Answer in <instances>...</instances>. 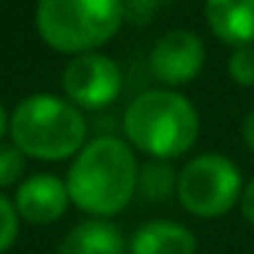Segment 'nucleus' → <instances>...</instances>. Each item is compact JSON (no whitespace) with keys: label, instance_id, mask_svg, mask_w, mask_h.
Listing matches in <instances>:
<instances>
[{"label":"nucleus","instance_id":"f257e3e1","mask_svg":"<svg viewBox=\"0 0 254 254\" xmlns=\"http://www.w3.org/2000/svg\"><path fill=\"white\" fill-rule=\"evenodd\" d=\"M71 205L90 219L121 213L139 189V164L131 145L118 137H96L71 159L66 175Z\"/></svg>","mask_w":254,"mask_h":254},{"label":"nucleus","instance_id":"f03ea898","mask_svg":"<svg viewBox=\"0 0 254 254\" xmlns=\"http://www.w3.org/2000/svg\"><path fill=\"white\" fill-rule=\"evenodd\" d=\"M11 142L25 159L63 161L74 159L88 142V121L68 99L33 93L22 99L8 115Z\"/></svg>","mask_w":254,"mask_h":254},{"label":"nucleus","instance_id":"7ed1b4c3","mask_svg":"<svg viewBox=\"0 0 254 254\" xmlns=\"http://www.w3.org/2000/svg\"><path fill=\"white\" fill-rule=\"evenodd\" d=\"M123 134L131 148L150 159H178L197 142L199 115L175 90H145L123 112Z\"/></svg>","mask_w":254,"mask_h":254},{"label":"nucleus","instance_id":"20e7f679","mask_svg":"<svg viewBox=\"0 0 254 254\" xmlns=\"http://www.w3.org/2000/svg\"><path fill=\"white\" fill-rule=\"evenodd\" d=\"M123 0H39L36 28L47 47L63 55H85L118 33Z\"/></svg>","mask_w":254,"mask_h":254},{"label":"nucleus","instance_id":"39448f33","mask_svg":"<svg viewBox=\"0 0 254 254\" xmlns=\"http://www.w3.org/2000/svg\"><path fill=\"white\" fill-rule=\"evenodd\" d=\"M178 202L199 219L224 216L241 202L243 178L241 170L221 153H202L181 170L175 181Z\"/></svg>","mask_w":254,"mask_h":254},{"label":"nucleus","instance_id":"423d86ee","mask_svg":"<svg viewBox=\"0 0 254 254\" xmlns=\"http://www.w3.org/2000/svg\"><path fill=\"white\" fill-rule=\"evenodd\" d=\"M123 77L115 61L99 52L74 55L63 68V90L66 99L79 110H104L121 96Z\"/></svg>","mask_w":254,"mask_h":254},{"label":"nucleus","instance_id":"0eeeda50","mask_svg":"<svg viewBox=\"0 0 254 254\" xmlns=\"http://www.w3.org/2000/svg\"><path fill=\"white\" fill-rule=\"evenodd\" d=\"M150 74L164 85H186L202 71L205 47L191 30H170L150 50Z\"/></svg>","mask_w":254,"mask_h":254},{"label":"nucleus","instance_id":"6e6552de","mask_svg":"<svg viewBox=\"0 0 254 254\" xmlns=\"http://www.w3.org/2000/svg\"><path fill=\"white\" fill-rule=\"evenodd\" d=\"M71 205L66 181L50 172H39L22 181L14 191V208L28 224H55Z\"/></svg>","mask_w":254,"mask_h":254},{"label":"nucleus","instance_id":"1a4fd4ad","mask_svg":"<svg viewBox=\"0 0 254 254\" xmlns=\"http://www.w3.org/2000/svg\"><path fill=\"white\" fill-rule=\"evenodd\" d=\"M205 19L224 44H254V0H205Z\"/></svg>","mask_w":254,"mask_h":254},{"label":"nucleus","instance_id":"9d476101","mask_svg":"<svg viewBox=\"0 0 254 254\" xmlns=\"http://www.w3.org/2000/svg\"><path fill=\"white\" fill-rule=\"evenodd\" d=\"M128 254H197V238L178 221L156 219L131 235Z\"/></svg>","mask_w":254,"mask_h":254},{"label":"nucleus","instance_id":"9b49d317","mask_svg":"<svg viewBox=\"0 0 254 254\" xmlns=\"http://www.w3.org/2000/svg\"><path fill=\"white\" fill-rule=\"evenodd\" d=\"M128 243L110 219H85L63 235L58 254H126Z\"/></svg>","mask_w":254,"mask_h":254},{"label":"nucleus","instance_id":"f8f14e48","mask_svg":"<svg viewBox=\"0 0 254 254\" xmlns=\"http://www.w3.org/2000/svg\"><path fill=\"white\" fill-rule=\"evenodd\" d=\"M175 181L178 178H172L170 167L164 164H148L142 172H139V186H142L145 194H153V197H164V194H170L172 189H175Z\"/></svg>","mask_w":254,"mask_h":254},{"label":"nucleus","instance_id":"ddd939ff","mask_svg":"<svg viewBox=\"0 0 254 254\" xmlns=\"http://www.w3.org/2000/svg\"><path fill=\"white\" fill-rule=\"evenodd\" d=\"M25 172V153L17 145L0 142V189H8L22 178Z\"/></svg>","mask_w":254,"mask_h":254},{"label":"nucleus","instance_id":"4468645a","mask_svg":"<svg viewBox=\"0 0 254 254\" xmlns=\"http://www.w3.org/2000/svg\"><path fill=\"white\" fill-rule=\"evenodd\" d=\"M19 221L22 219H19L17 208H14V199H8L6 194H0V254H6L17 243Z\"/></svg>","mask_w":254,"mask_h":254},{"label":"nucleus","instance_id":"2eb2a0df","mask_svg":"<svg viewBox=\"0 0 254 254\" xmlns=\"http://www.w3.org/2000/svg\"><path fill=\"white\" fill-rule=\"evenodd\" d=\"M227 71L243 88L254 85V47H235L227 61Z\"/></svg>","mask_w":254,"mask_h":254},{"label":"nucleus","instance_id":"dca6fc26","mask_svg":"<svg viewBox=\"0 0 254 254\" xmlns=\"http://www.w3.org/2000/svg\"><path fill=\"white\" fill-rule=\"evenodd\" d=\"M170 0H123V14L131 17L134 22H148L161 6H167Z\"/></svg>","mask_w":254,"mask_h":254},{"label":"nucleus","instance_id":"f3484780","mask_svg":"<svg viewBox=\"0 0 254 254\" xmlns=\"http://www.w3.org/2000/svg\"><path fill=\"white\" fill-rule=\"evenodd\" d=\"M241 210H243V216H246V221H252L254 224V178L243 186V194H241Z\"/></svg>","mask_w":254,"mask_h":254},{"label":"nucleus","instance_id":"a211bd4d","mask_svg":"<svg viewBox=\"0 0 254 254\" xmlns=\"http://www.w3.org/2000/svg\"><path fill=\"white\" fill-rule=\"evenodd\" d=\"M243 142H246V148L254 153V110L246 115V121H243Z\"/></svg>","mask_w":254,"mask_h":254},{"label":"nucleus","instance_id":"6ab92c4d","mask_svg":"<svg viewBox=\"0 0 254 254\" xmlns=\"http://www.w3.org/2000/svg\"><path fill=\"white\" fill-rule=\"evenodd\" d=\"M6 131H8V112H6V107L0 104V139L6 137Z\"/></svg>","mask_w":254,"mask_h":254}]
</instances>
